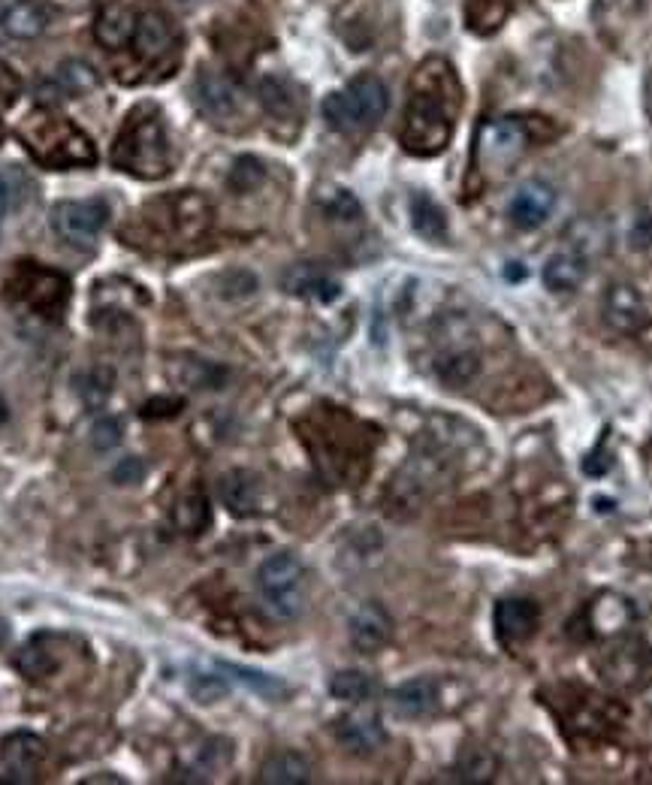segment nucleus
Masks as SVG:
<instances>
[{
	"label": "nucleus",
	"mask_w": 652,
	"mask_h": 785,
	"mask_svg": "<svg viewBox=\"0 0 652 785\" xmlns=\"http://www.w3.org/2000/svg\"><path fill=\"white\" fill-rule=\"evenodd\" d=\"M311 780V764L306 755L287 750L269 755L261 767V783L269 785H306Z\"/></svg>",
	"instance_id": "obj_24"
},
{
	"label": "nucleus",
	"mask_w": 652,
	"mask_h": 785,
	"mask_svg": "<svg viewBox=\"0 0 652 785\" xmlns=\"http://www.w3.org/2000/svg\"><path fill=\"white\" fill-rule=\"evenodd\" d=\"M0 140H3V124H0Z\"/></svg>",
	"instance_id": "obj_43"
},
{
	"label": "nucleus",
	"mask_w": 652,
	"mask_h": 785,
	"mask_svg": "<svg viewBox=\"0 0 652 785\" xmlns=\"http://www.w3.org/2000/svg\"><path fill=\"white\" fill-rule=\"evenodd\" d=\"M12 665L22 671L27 679H43L48 677V674H55V667H58V650H52V638H34V641H27L19 650V655L12 659Z\"/></svg>",
	"instance_id": "obj_25"
},
{
	"label": "nucleus",
	"mask_w": 652,
	"mask_h": 785,
	"mask_svg": "<svg viewBox=\"0 0 652 785\" xmlns=\"http://www.w3.org/2000/svg\"><path fill=\"white\" fill-rule=\"evenodd\" d=\"M463 107V85L444 58H427L411 79L405 107L402 148L415 157L441 155L453 136V119Z\"/></svg>",
	"instance_id": "obj_1"
},
{
	"label": "nucleus",
	"mask_w": 652,
	"mask_h": 785,
	"mask_svg": "<svg viewBox=\"0 0 652 785\" xmlns=\"http://www.w3.org/2000/svg\"><path fill=\"white\" fill-rule=\"evenodd\" d=\"M498 771L496 755L487 750H465L463 759H460V767H456V776L463 783H489Z\"/></svg>",
	"instance_id": "obj_31"
},
{
	"label": "nucleus",
	"mask_w": 652,
	"mask_h": 785,
	"mask_svg": "<svg viewBox=\"0 0 652 785\" xmlns=\"http://www.w3.org/2000/svg\"><path fill=\"white\" fill-rule=\"evenodd\" d=\"M48 221L60 242L79 251H91L109 221V206L103 200H60L52 206Z\"/></svg>",
	"instance_id": "obj_8"
},
{
	"label": "nucleus",
	"mask_w": 652,
	"mask_h": 785,
	"mask_svg": "<svg viewBox=\"0 0 652 785\" xmlns=\"http://www.w3.org/2000/svg\"><path fill=\"white\" fill-rule=\"evenodd\" d=\"M553 206H556V188L544 179H529L522 181L520 188L513 191V197H510L508 214L513 226L538 230L550 218Z\"/></svg>",
	"instance_id": "obj_10"
},
{
	"label": "nucleus",
	"mask_w": 652,
	"mask_h": 785,
	"mask_svg": "<svg viewBox=\"0 0 652 785\" xmlns=\"http://www.w3.org/2000/svg\"><path fill=\"white\" fill-rule=\"evenodd\" d=\"M330 692L332 698L347 704H363L375 695V679L368 677L366 671H339L335 677L330 679Z\"/></svg>",
	"instance_id": "obj_30"
},
{
	"label": "nucleus",
	"mask_w": 652,
	"mask_h": 785,
	"mask_svg": "<svg viewBox=\"0 0 652 785\" xmlns=\"http://www.w3.org/2000/svg\"><path fill=\"white\" fill-rule=\"evenodd\" d=\"M19 140L34 155L40 167L73 169L95 167L97 152L88 133L79 131L70 119H64L52 109H36L19 128Z\"/></svg>",
	"instance_id": "obj_3"
},
{
	"label": "nucleus",
	"mask_w": 652,
	"mask_h": 785,
	"mask_svg": "<svg viewBox=\"0 0 652 785\" xmlns=\"http://www.w3.org/2000/svg\"><path fill=\"white\" fill-rule=\"evenodd\" d=\"M136 22H140V15H136L128 3L107 0V3H100V10H97L95 15V40L107 48V52H119V48H124L128 43H133Z\"/></svg>",
	"instance_id": "obj_12"
},
{
	"label": "nucleus",
	"mask_w": 652,
	"mask_h": 785,
	"mask_svg": "<svg viewBox=\"0 0 652 785\" xmlns=\"http://www.w3.org/2000/svg\"><path fill=\"white\" fill-rule=\"evenodd\" d=\"M281 285H285L287 294L311 299V302H335V299L342 297V285L335 278H330L321 269H314V266H306V263L302 266H290L285 278H281Z\"/></svg>",
	"instance_id": "obj_20"
},
{
	"label": "nucleus",
	"mask_w": 652,
	"mask_h": 785,
	"mask_svg": "<svg viewBox=\"0 0 652 785\" xmlns=\"http://www.w3.org/2000/svg\"><path fill=\"white\" fill-rule=\"evenodd\" d=\"M218 496L224 501V508L236 517H251L261 508V477L245 468L226 472L218 480Z\"/></svg>",
	"instance_id": "obj_18"
},
{
	"label": "nucleus",
	"mask_w": 652,
	"mask_h": 785,
	"mask_svg": "<svg viewBox=\"0 0 652 785\" xmlns=\"http://www.w3.org/2000/svg\"><path fill=\"white\" fill-rule=\"evenodd\" d=\"M261 103L273 119H299V100L285 79L266 76L261 82Z\"/></svg>",
	"instance_id": "obj_28"
},
{
	"label": "nucleus",
	"mask_w": 652,
	"mask_h": 785,
	"mask_svg": "<svg viewBox=\"0 0 652 785\" xmlns=\"http://www.w3.org/2000/svg\"><path fill=\"white\" fill-rule=\"evenodd\" d=\"M194 91H197V103H200L209 119H230L236 112V91L218 73L202 70L197 76V88Z\"/></svg>",
	"instance_id": "obj_23"
},
{
	"label": "nucleus",
	"mask_w": 652,
	"mask_h": 785,
	"mask_svg": "<svg viewBox=\"0 0 652 785\" xmlns=\"http://www.w3.org/2000/svg\"><path fill=\"white\" fill-rule=\"evenodd\" d=\"M221 671L233 674L239 683H245L248 689H254L263 698H281L287 695V686L281 679L269 677V674H261V671H251V667H239V665H221Z\"/></svg>",
	"instance_id": "obj_34"
},
{
	"label": "nucleus",
	"mask_w": 652,
	"mask_h": 785,
	"mask_svg": "<svg viewBox=\"0 0 652 785\" xmlns=\"http://www.w3.org/2000/svg\"><path fill=\"white\" fill-rule=\"evenodd\" d=\"M226 679L224 677H209V674H197L190 679V695L197 698L200 704H214L221 701L226 695Z\"/></svg>",
	"instance_id": "obj_37"
},
{
	"label": "nucleus",
	"mask_w": 652,
	"mask_h": 785,
	"mask_svg": "<svg viewBox=\"0 0 652 785\" xmlns=\"http://www.w3.org/2000/svg\"><path fill=\"white\" fill-rule=\"evenodd\" d=\"M439 375L453 387L468 384L477 375V357L472 351H453L439 360Z\"/></svg>",
	"instance_id": "obj_32"
},
{
	"label": "nucleus",
	"mask_w": 652,
	"mask_h": 785,
	"mask_svg": "<svg viewBox=\"0 0 652 785\" xmlns=\"http://www.w3.org/2000/svg\"><path fill=\"white\" fill-rule=\"evenodd\" d=\"M390 704L396 716H402V719H423L439 707V683L432 677L408 679L393 689Z\"/></svg>",
	"instance_id": "obj_21"
},
{
	"label": "nucleus",
	"mask_w": 652,
	"mask_h": 785,
	"mask_svg": "<svg viewBox=\"0 0 652 785\" xmlns=\"http://www.w3.org/2000/svg\"><path fill=\"white\" fill-rule=\"evenodd\" d=\"M605 318L610 327H617L619 333H641L643 327L650 323L647 306H643L641 294L631 285H614L605 297Z\"/></svg>",
	"instance_id": "obj_14"
},
{
	"label": "nucleus",
	"mask_w": 652,
	"mask_h": 785,
	"mask_svg": "<svg viewBox=\"0 0 652 785\" xmlns=\"http://www.w3.org/2000/svg\"><path fill=\"white\" fill-rule=\"evenodd\" d=\"M10 194H12L10 181L0 176V218H3V214H7V209H10Z\"/></svg>",
	"instance_id": "obj_41"
},
{
	"label": "nucleus",
	"mask_w": 652,
	"mask_h": 785,
	"mask_svg": "<svg viewBox=\"0 0 652 785\" xmlns=\"http://www.w3.org/2000/svg\"><path fill=\"white\" fill-rule=\"evenodd\" d=\"M327 212L342 218V221H356V218H360V202L347 191H335L330 200H327Z\"/></svg>",
	"instance_id": "obj_38"
},
{
	"label": "nucleus",
	"mask_w": 652,
	"mask_h": 785,
	"mask_svg": "<svg viewBox=\"0 0 652 785\" xmlns=\"http://www.w3.org/2000/svg\"><path fill=\"white\" fill-rule=\"evenodd\" d=\"M136 218L161 245H188L209 233L214 212L200 191H173L148 202Z\"/></svg>",
	"instance_id": "obj_4"
},
{
	"label": "nucleus",
	"mask_w": 652,
	"mask_h": 785,
	"mask_svg": "<svg viewBox=\"0 0 652 785\" xmlns=\"http://www.w3.org/2000/svg\"><path fill=\"white\" fill-rule=\"evenodd\" d=\"M176 46H178L176 24L169 22L164 12L148 10L140 15L136 34H133V48H136L140 58L148 60V64H157V60H164Z\"/></svg>",
	"instance_id": "obj_11"
},
{
	"label": "nucleus",
	"mask_w": 652,
	"mask_h": 785,
	"mask_svg": "<svg viewBox=\"0 0 652 785\" xmlns=\"http://www.w3.org/2000/svg\"><path fill=\"white\" fill-rule=\"evenodd\" d=\"M7 417H10V414H7V405L0 402V423H7Z\"/></svg>",
	"instance_id": "obj_42"
},
{
	"label": "nucleus",
	"mask_w": 652,
	"mask_h": 785,
	"mask_svg": "<svg viewBox=\"0 0 652 785\" xmlns=\"http://www.w3.org/2000/svg\"><path fill=\"white\" fill-rule=\"evenodd\" d=\"M91 441H95L97 451H109V447H115L121 441V423L119 420H100L95 427V435H91Z\"/></svg>",
	"instance_id": "obj_39"
},
{
	"label": "nucleus",
	"mask_w": 652,
	"mask_h": 785,
	"mask_svg": "<svg viewBox=\"0 0 652 785\" xmlns=\"http://www.w3.org/2000/svg\"><path fill=\"white\" fill-rule=\"evenodd\" d=\"M46 762V743L31 731H15L0 743V764L12 783H34Z\"/></svg>",
	"instance_id": "obj_9"
},
{
	"label": "nucleus",
	"mask_w": 652,
	"mask_h": 785,
	"mask_svg": "<svg viewBox=\"0 0 652 785\" xmlns=\"http://www.w3.org/2000/svg\"><path fill=\"white\" fill-rule=\"evenodd\" d=\"M263 607L278 619H297L306 607V568L294 553H275L257 572Z\"/></svg>",
	"instance_id": "obj_7"
},
{
	"label": "nucleus",
	"mask_w": 652,
	"mask_h": 785,
	"mask_svg": "<svg viewBox=\"0 0 652 785\" xmlns=\"http://www.w3.org/2000/svg\"><path fill=\"white\" fill-rule=\"evenodd\" d=\"M263 176L266 173H263V164L257 157H239L233 164V173H230V188L239 194H248L261 185Z\"/></svg>",
	"instance_id": "obj_36"
},
{
	"label": "nucleus",
	"mask_w": 652,
	"mask_h": 785,
	"mask_svg": "<svg viewBox=\"0 0 652 785\" xmlns=\"http://www.w3.org/2000/svg\"><path fill=\"white\" fill-rule=\"evenodd\" d=\"M393 638V619L375 601H368L356 610L351 617V643H354L360 653H380Z\"/></svg>",
	"instance_id": "obj_13"
},
{
	"label": "nucleus",
	"mask_w": 652,
	"mask_h": 785,
	"mask_svg": "<svg viewBox=\"0 0 652 785\" xmlns=\"http://www.w3.org/2000/svg\"><path fill=\"white\" fill-rule=\"evenodd\" d=\"M58 82L67 95H85L97 88V73L85 60H64L58 67Z\"/></svg>",
	"instance_id": "obj_33"
},
{
	"label": "nucleus",
	"mask_w": 652,
	"mask_h": 785,
	"mask_svg": "<svg viewBox=\"0 0 652 785\" xmlns=\"http://www.w3.org/2000/svg\"><path fill=\"white\" fill-rule=\"evenodd\" d=\"M335 740L342 743L347 752H375L387 740L384 726L375 714H347L335 722Z\"/></svg>",
	"instance_id": "obj_19"
},
{
	"label": "nucleus",
	"mask_w": 652,
	"mask_h": 785,
	"mask_svg": "<svg viewBox=\"0 0 652 785\" xmlns=\"http://www.w3.org/2000/svg\"><path fill=\"white\" fill-rule=\"evenodd\" d=\"M510 15V0H465V24L477 36L498 34Z\"/></svg>",
	"instance_id": "obj_26"
},
{
	"label": "nucleus",
	"mask_w": 652,
	"mask_h": 785,
	"mask_svg": "<svg viewBox=\"0 0 652 785\" xmlns=\"http://www.w3.org/2000/svg\"><path fill=\"white\" fill-rule=\"evenodd\" d=\"M586 273H589V261L581 248H565L556 251L550 261L544 263V287L553 290V294H574L577 287L586 281Z\"/></svg>",
	"instance_id": "obj_16"
},
{
	"label": "nucleus",
	"mask_w": 652,
	"mask_h": 785,
	"mask_svg": "<svg viewBox=\"0 0 652 785\" xmlns=\"http://www.w3.org/2000/svg\"><path fill=\"white\" fill-rule=\"evenodd\" d=\"M112 387H115V372L109 366H91L76 378V390H79L88 408H103L112 396Z\"/></svg>",
	"instance_id": "obj_29"
},
{
	"label": "nucleus",
	"mask_w": 652,
	"mask_h": 785,
	"mask_svg": "<svg viewBox=\"0 0 652 785\" xmlns=\"http://www.w3.org/2000/svg\"><path fill=\"white\" fill-rule=\"evenodd\" d=\"M480 133H484L480 152H487V157H501V164L517 161L522 155V148L529 145V131L522 128L520 119L493 121Z\"/></svg>",
	"instance_id": "obj_22"
},
{
	"label": "nucleus",
	"mask_w": 652,
	"mask_h": 785,
	"mask_svg": "<svg viewBox=\"0 0 652 785\" xmlns=\"http://www.w3.org/2000/svg\"><path fill=\"white\" fill-rule=\"evenodd\" d=\"M48 24V12L40 0H7L0 10V31L12 40H36Z\"/></svg>",
	"instance_id": "obj_17"
},
{
	"label": "nucleus",
	"mask_w": 652,
	"mask_h": 785,
	"mask_svg": "<svg viewBox=\"0 0 652 785\" xmlns=\"http://www.w3.org/2000/svg\"><path fill=\"white\" fill-rule=\"evenodd\" d=\"M411 226L429 242H439V239L447 236V214L432 197L415 194L411 197Z\"/></svg>",
	"instance_id": "obj_27"
},
{
	"label": "nucleus",
	"mask_w": 652,
	"mask_h": 785,
	"mask_svg": "<svg viewBox=\"0 0 652 785\" xmlns=\"http://www.w3.org/2000/svg\"><path fill=\"white\" fill-rule=\"evenodd\" d=\"M541 622V610L529 598H505L496 607V634L505 643H520L532 638Z\"/></svg>",
	"instance_id": "obj_15"
},
{
	"label": "nucleus",
	"mask_w": 652,
	"mask_h": 785,
	"mask_svg": "<svg viewBox=\"0 0 652 785\" xmlns=\"http://www.w3.org/2000/svg\"><path fill=\"white\" fill-rule=\"evenodd\" d=\"M7 294L15 306H24L36 318L58 321L60 311L70 302V281L58 269H48L40 263H19L7 281Z\"/></svg>",
	"instance_id": "obj_6"
},
{
	"label": "nucleus",
	"mask_w": 652,
	"mask_h": 785,
	"mask_svg": "<svg viewBox=\"0 0 652 785\" xmlns=\"http://www.w3.org/2000/svg\"><path fill=\"white\" fill-rule=\"evenodd\" d=\"M112 167L133 179H164L173 167V148L166 136V124L155 103L136 107L121 124L112 145Z\"/></svg>",
	"instance_id": "obj_2"
},
{
	"label": "nucleus",
	"mask_w": 652,
	"mask_h": 785,
	"mask_svg": "<svg viewBox=\"0 0 652 785\" xmlns=\"http://www.w3.org/2000/svg\"><path fill=\"white\" fill-rule=\"evenodd\" d=\"M390 107L387 85L378 76L363 73L347 82L344 91H335L323 100V119L330 121L332 131L354 133L363 128H372L375 121L384 119V112Z\"/></svg>",
	"instance_id": "obj_5"
},
{
	"label": "nucleus",
	"mask_w": 652,
	"mask_h": 785,
	"mask_svg": "<svg viewBox=\"0 0 652 785\" xmlns=\"http://www.w3.org/2000/svg\"><path fill=\"white\" fill-rule=\"evenodd\" d=\"M176 520L181 526V532L188 535H200L202 529L209 526V505L202 499V493H190L188 499L178 505Z\"/></svg>",
	"instance_id": "obj_35"
},
{
	"label": "nucleus",
	"mask_w": 652,
	"mask_h": 785,
	"mask_svg": "<svg viewBox=\"0 0 652 785\" xmlns=\"http://www.w3.org/2000/svg\"><path fill=\"white\" fill-rule=\"evenodd\" d=\"M614 655H617V659H622V662L629 665V643H622V646H619ZM634 659H638V655H634ZM634 659H631V671H634ZM610 679H617V683H629V671H610Z\"/></svg>",
	"instance_id": "obj_40"
}]
</instances>
